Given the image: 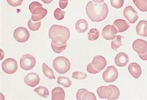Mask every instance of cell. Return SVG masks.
<instances>
[{
  "label": "cell",
  "mask_w": 147,
  "mask_h": 100,
  "mask_svg": "<svg viewBox=\"0 0 147 100\" xmlns=\"http://www.w3.org/2000/svg\"><path fill=\"white\" fill-rule=\"evenodd\" d=\"M53 67L59 74L67 73L71 68V63L68 59L64 57H58L53 61Z\"/></svg>",
  "instance_id": "3"
},
{
  "label": "cell",
  "mask_w": 147,
  "mask_h": 100,
  "mask_svg": "<svg viewBox=\"0 0 147 100\" xmlns=\"http://www.w3.org/2000/svg\"><path fill=\"white\" fill-rule=\"evenodd\" d=\"M104 1H105V0H104Z\"/></svg>",
  "instance_id": "41"
},
{
  "label": "cell",
  "mask_w": 147,
  "mask_h": 100,
  "mask_svg": "<svg viewBox=\"0 0 147 100\" xmlns=\"http://www.w3.org/2000/svg\"><path fill=\"white\" fill-rule=\"evenodd\" d=\"M24 82L26 85L31 87H34L39 84L40 78L37 74L35 72H30L24 78Z\"/></svg>",
  "instance_id": "10"
},
{
  "label": "cell",
  "mask_w": 147,
  "mask_h": 100,
  "mask_svg": "<svg viewBox=\"0 0 147 100\" xmlns=\"http://www.w3.org/2000/svg\"><path fill=\"white\" fill-rule=\"evenodd\" d=\"M88 40L89 41H95L99 38L100 31L96 28H92L90 30L88 33Z\"/></svg>",
  "instance_id": "24"
},
{
  "label": "cell",
  "mask_w": 147,
  "mask_h": 100,
  "mask_svg": "<svg viewBox=\"0 0 147 100\" xmlns=\"http://www.w3.org/2000/svg\"><path fill=\"white\" fill-rule=\"evenodd\" d=\"M87 71L90 73V74H98L100 72H101L99 70H97L95 68V67L93 66L92 63H90L87 67Z\"/></svg>",
  "instance_id": "36"
},
{
  "label": "cell",
  "mask_w": 147,
  "mask_h": 100,
  "mask_svg": "<svg viewBox=\"0 0 147 100\" xmlns=\"http://www.w3.org/2000/svg\"><path fill=\"white\" fill-rule=\"evenodd\" d=\"M113 26L115 27L118 32H124L127 31L129 27V24L125 20H122V19L116 20L114 22Z\"/></svg>",
  "instance_id": "17"
},
{
  "label": "cell",
  "mask_w": 147,
  "mask_h": 100,
  "mask_svg": "<svg viewBox=\"0 0 147 100\" xmlns=\"http://www.w3.org/2000/svg\"><path fill=\"white\" fill-rule=\"evenodd\" d=\"M124 16L130 24H134L138 18V12L132 6H127L123 11Z\"/></svg>",
  "instance_id": "8"
},
{
  "label": "cell",
  "mask_w": 147,
  "mask_h": 100,
  "mask_svg": "<svg viewBox=\"0 0 147 100\" xmlns=\"http://www.w3.org/2000/svg\"><path fill=\"white\" fill-rule=\"evenodd\" d=\"M77 99L78 100H96V98L93 93L89 92L87 90L81 89L77 93Z\"/></svg>",
  "instance_id": "13"
},
{
  "label": "cell",
  "mask_w": 147,
  "mask_h": 100,
  "mask_svg": "<svg viewBox=\"0 0 147 100\" xmlns=\"http://www.w3.org/2000/svg\"><path fill=\"white\" fill-rule=\"evenodd\" d=\"M132 48L138 54H142L147 51V42L141 40H136L133 43Z\"/></svg>",
  "instance_id": "11"
},
{
  "label": "cell",
  "mask_w": 147,
  "mask_h": 100,
  "mask_svg": "<svg viewBox=\"0 0 147 100\" xmlns=\"http://www.w3.org/2000/svg\"><path fill=\"white\" fill-rule=\"evenodd\" d=\"M86 13L92 22H100L104 20L108 14V7L106 3L94 4L92 1L87 3Z\"/></svg>",
  "instance_id": "1"
},
{
  "label": "cell",
  "mask_w": 147,
  "mask_h": 100,
  "mask_svg": "<svg viewBox=\"0 0 147 100\" xmlns=\"http://www.w3.org/2000/svg\"><path fill=\"white\" fill-rule=\"evenodd\" d=\"M133 3L140 11H147V0H133Z\"/></svg>",
  "instance_id": "22"
},
{
  "label": "cell",
  "mask_w": 147,
  "mask_h": 100,
  "mask_svg": "<svg viewBox=\"0 0 147 100\" xmlns=\"http://www.w3.org/2000/svg\"><path fill=\"white\" fill-rule=\"evenodd\" d=\"M88 28V23L84 19H80L76 24V31L80 33L86 32Z\"/></svg>",
  "instance_id": "21"
},
{
  "label": "cell",
  "mask_w": 147,
  "mask_h": 100,
  "mask_svg": "<svg viewBox=\"0 0 147 100\" xmlns=\"http://www.w3.org/2000/svg\"><path fill=\"white\" fill-rule=\"evenodd\" d=\"M136 32L138 35L143 37L147 36V21H140L136 27Z\"/></svg>",
  "instance_id": "18"
},
{
  "label": "cell",
  "mask_w": 147,
  "mask_h": 100,
  "mask_svg": "<svg viewBox=\"0 0 147 100\" xmlns=\"http://www.w3.org/2000/svg\"><path fill=\"white\" fill-rule=\"evenodd\" d=\"M7 1L12 7H18L22 4L23 0H7Z\"/></svg>",
  "instance_id": "35"
},
{
  "label": "cell",
  "mask_w": 147,
  "mask_h": 100,
  "mask_svg": "<svg viewBox=\"0 0 147 100\" xmlns=\"http://www.w3.org/2000/svg\"><path fill=\"white\" fill-rule=\"evenodd\" d=\"M30 32L24 27H18L14 32V39L20 43L27 41L30 39Z\"/></svg>",
  "instance_id": "7"
},
{
  "label": "cell",
  "mask_w": 147,
  "mask_h": 100,
  "mask_svg": "<svg viewBox=\"0 0 147 100\" xmlns=\"http://www.w3.org/2000/svg\"><path fill=\"white\" fill-rule=\"evenodd\" d=\"M34 91L37 93L40 96L47 98L49 96V91L44 86H39L34 90Z\"/></svg>",
  "instance_id": "27"
},
{
  "label": "cell",
  "mask_w": 147,
  "mask_h": 100,
  "mask_svg": "<svg viewBox=\"0 0 147 100\" xmlns=\"http://www.w3.org/2000/svg\"><path fill=\"white\" fill-rule=\"evenodd\" d=\"M109 86H111L113 90V94L111 97H110L108 99V100H116V99H117L119 97V89H118V87L115 86V85H110Z\"/></svg>",
  "instance_id": "32"
},
{
  "label": "cell",
  "mask_w": 147,
  "mask_h": 100,
  "mask_svg": "<svg viewBox=\"0 0 147 100\" xmlns=\"http://www.w3.org/2000/svg\"><path fill=\"white\" fill-rule=\"evenodd\" d=\"M96 93L100 98L108 99L110 97H112L113 94V90L109 85L102 86L97 89Z\"/></svg>",
  "instance_id": "12"
},
{
  "label": "cell",
  "mask_w": 147,
  "mask_h": 100,
  "mask_svg": "<svg viewBox=\"0 0 147 100\" xmlns=\"http://www.w3.org/2000/svg\"><path fill=\"white\" fill-rule=\"evenodd\" d=\"M65 1H68V0H65Z\"/></svg>",
  "instance_id": "40"
},
{
  "label": "cell",
  "mask_w": 147,
  "mask_h": 100,
  "mask_svg": "<svg viewBox=\"0 0 147 100\" xmlns=\"http://www.w3.org/2000/svg\"><path fill=\"white\" fill-rule=\"evenodd\" d=\"M117 32V30L114 26L108 25L103 28L102 35L104 39L107 40H111L115 39Z\"/></svg>",
  "instance_id": "9"
},
{
  "label": "cell",
  "mask_w": 147,
  "mask_h": 100,
  "mask_svg": "<svg viewBox=\"0 0 147 100\" xmlns=\"http://www.w3.org/2000/svg\"><path fill=\"white\" fill-rule=\"evenodd\" d=\"M87 77V75L80 71L74 72L72 73V78L76 80H84Z\"/></svg>",
  "instance_id": "31"
},
{
  "label": "cell",
  "mask_w": 147,
  "mask_h": 100,
  "mask_svg": "<svg viewBox=\"0 0 147 100\" xmlns=\"http://www.w3.org/2000/svg\"><path fill=\"white\" fill-rule=\"evenodd\" d=\"M128 71L131 76L135 78H138L142 74V70L139 64L132 62L128 66Z\"/></svg>",
  "instance_id": "16"
},
{
  "label": "cell",
  "mask_w": 147,
  "mask_h": 100,
  "mask_svg": "<svg viewBox=\"0 0 147 100\" xmlns=\"http://www.w3.org/2000/svg\"><path fill=\"white\" fill-rule=\"evenodd\" d=\"M20 67L25 70L28 71L32 69L36 64V60L34 57L30 54H26L21 57L20 59Z\"/></svg>",
  "instance_id": "4"
},
{
  "label": "cell",
  "mask_w": 147,
  "mask_h": 100,
  "mask_svg": "<svg viewBox=\"0 0 147 100\" xmlns=\"http://www.w3.org/2000/svg\"><path fill=\"white\" fill-rule=\"evenodd\" d=\"M65 16V11L61 9L60 8H57L54 13V16L55 18L57 20H62L64 19Z\"/></svg>",
  "instance_id": "30"
},
{
  "label": "cell",
  "mask_w": 147,
  "mask_h": 100,
  "mask_svg": "<svg viewBox=\"0 0 147 100\" xmlns=\"http://www.w3.org/2000/svg\"><path fill=\"white\" fill-rule=\"evenodd\" d=\"M48 35L53 43L61 46L67 44L70 36V31L65 27L53 25L49 30Z\"/></svg>",
  "instance_id": "2"
},
{
  "label": "cell",
  "mask_w": 147,
  "mask_h": 100,
  "mask_svg": "<svg viewBox=\"0 0 147 100\" xmlns=\"http://www.w3.org/2000/svg\"><path fill=\"white\" fill-rule=\"evenodd\" d=\"M57 83L59 85H63L65 88H68L72 84L70 79L65 77H59L57 79Z\"/></svg>",
  "instance_id": "25"
},
{
  "label": "cell",
  "mask_w": 147,
  "mask_h": 100,
  "mask_svg": "<svg viewBox=\"0 0 147 100\" xmlns=\"http://www.w3.org/2000/svg\"><path fill=\"white\" fill-rule=\"evenodd\" d=\"M2 69L4 72L8 74L15 73L18 69V64L16 59L7 58L2 63Z\"/></svg>",
  "instance_id": "5"
},
{
  "label": "cell",
  "mask_w": 147,
  "mask_h": 100,
  "mask_svg": "<svg viewBox=\"0 0 147 100\" xmlns=\"http://www.w3.org/2000/svg\"><path fill=\"white\" fill-rule=\"evenodd\" d=\"M111 4L115 8H120L124 5V0H110Z\"/></svg>",
  "instance_id": "34"
},
{
  "label": "cell",
  "mask_w": 147,
  "mask_h": 100,
  "mask_svg": "<svg viewBox=\"0 0 147 100\" xmlns=\"http://www.w3.org/2000/svg\"><path fill=\"white\" fill-rule=\"evenodd\" d=\"M51 47L52 49L53 50V51L55 52V53H61L63 52L64 50L66 49L67 48V44L63 45H61V46H58L56 44H55L54 43H51Z\"/></svg>",
  "instance_id": "29"
},
{
  "label": "cell",
  "mask_w": 147,
  "mask_h": 100,
  "mask_svg": "<svg viewBox=\"0 0 147 100\" xmlns=\"http://www.w3.org/2000/svg\"><path fill=\"white\" fill-rule=\"evenodd\" d=\"M65 97V92L61 87H56L52 90L53 100H64Z\"/></svg>",
  "instance_id": "20"
},
{
  "label": "cell",
  "mask_w": 147,
  "mask_h": 100,
  "mask_svg": "<svg viewBox=\"0 0 147 100\" xmlns=\"http://www.w3.org/2000/svg\"><path fill=\"white\" fill-rule=\"evenodd\" d=\"M91 63L95 69L101 71L105 68L107 62L106 59L104 57L101 55H97L94 57Z\"/></svg>",
  "instance_id": "14"
},
{
  "label": "cell",
  "mask_w": 147,
  "mask_h": 100,
  "mask_svg": "<svg viewBox=\"0 0 147 100\" xmlns=\"http://www.w3.org/2000/svg\"><path fill=\"white\" fill-rule=\"evenodd\" d=\"M67 5H68V1H65V0H59V6L61 9L65 8Z\"/></svg>",
  "instance_id": "37"
},
{
  "label": "cell",
  "mask_w": 147,
  "mask_h": 100,
  "mask_svg": "<svg viewBox=\"0 0 147 100\" xmlns=\"http://www.w3.org/2000/svg\"><path fill=\"white\" fill-rule=\"evenodd\" d=\"M47 14V10L44 8V11L42 12L41 14H38V15H36V16L32 15L31 16V19L34 21H40L41 20L43 19L46 16Z\"/></svg>",
  "instance_id": "33"
},
{
  "label": "cell",
  "mask_w": 147,
  "mask_h": 100,
  "mask_svg": "<svg viewBox=\"0 0 147 100\" xmlns=\"http://www.w3.org/2000/svg\"><path fill=\"white\" fill-rule=\"evenodd\" d=\"M118 77V72L117 68L113 66H109L108 68L103 72L102 78L106 82H114Z\"/></svg>",
  "instance_id": "6"
},
{
  "label": "cell",
  "mask_w": 147,
  "mask_h": 100,
  "mask_svg": "<svg viewBox=\"0 0 147 100\" xmlns=\"http://www.w3.org/2000/svg\"><path fill=\"white\" fill-rule=\"evenodd\" d=\"M122 36L121 35H117L115 39L111 42V48L115 51H117V49L119 48L122 44L121 43Z\"/></svg>",
  "instance_id": "28"
},
{
  "label": "cell",
  "mask_w": 147,
  "mask_h": 100,
  "mask_svg": "<svg viewBox=\"0 0 147 100\" xmlns=\"http://www.w3.org/2000/svg\"><path fill=\"white\" fill-rule=\"evenodd\" d=\"M29 9L32 15L36 16L41 14L44 11V8L38 2H32L29 6Z\"/></svg>",
  "instance_id": "19"
},
{
  "label": "cell",
  "mask_w": 147,
  "mask_h": 100,
  "mask_svg": "<svg viewBox=\"0 0 147 100\" xmlns=\"http://www.w3.org/2000/svg\"><path fill=\"white\" fill-rule=\"evenodd\" d=\"M42 71L44 76L49 79H55V77L52 69L49 67L46 64H42Z\"/></svg>",
  "instance_id": "23"
},
{
  "label": "cell",
  "mask_w": 147,
  "mask_h": 100,
  "mask_svg": "<svg viewBox=\"0 0 147 100\" xmlns=\"http://www.w3.org/2000/svg\"><path fill=\"white\" fill-rule=\"evenodd\" d=\"M42 2H43L44 4H50L51 3H52L53 1V0H41Z\"/></svg>",
  "instance_id": "39"
},
{
  "label": "cell",
  "mask_w": 147,
  "mask_h": 100,
  "mask_svg": "<svg viewBox=\"0 0 147 100\" xmlns=\"http://www.w3.org/2000/svg\"><path fill=\"white\" fill-rule=\"evenodd\" d=\"M41 21H37V22H33L32 19H30L28 22V27L29 28L33 31H37L40 29L41 27Z\"/></svg>",
  "instance_id": "26"
},
{
  "label": "cell",
  "mask_w": 147,
  "mask_h": 100,
  "mask_svg": "<svg viewBox=\"0 0 147 100\" xmlns=\"http://www.w3.org/2000/svg\"><path fill=\"white\" fill-rule=\"evenodd\" d=\"M140 58L144 60V61H146L147 60V51L144 53V54H138Z\"/></svg>",
  "instance_id": "38"
},
{
  "label": "cell",
  "mask_w": 147,
  "mask_h": 100,
  "mask_svg": "<svg viewBox=\"0 0 147 100\" xmlns=\"http://www.w3.org/2000/svg\"><path fill=\"white\" fill-rule=\"evenodd\" d=\"M129 62L128 55L124 53H119L115 58V63L119 67H124Z\"/></svg>",
  "instance_id": "15"
}]
</instances>
